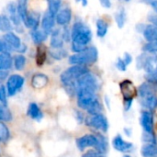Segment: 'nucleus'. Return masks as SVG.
Wrapping results in <instances>:
<instances>
[{
    "label": "nucleus",
    "mask_w": 157,
    "mask_h": 157,
    "mask_svg": "<svg viewBox=\"0 0 157 157\" xmlns=\"http://www.w3.org/2000/svg\"><path fill=\"white\" fill-rule=\"evenodd\" d=\"M88 72L89 70L86 65H72L62 73L61 82L69 95L73 96L76 93V80Z\"/></svg>",
    "instance_id": "obj_1"
},
{
    "label": "nucleus",
    "mask_w": 157,
    "mask_h": 157,
    "mask_svg": "<svg viewBox=\"0 0 157 157\" xmlns=\"http://www.w3.org/2000/svg\"><path fill=\"white\" fill-rule=\"evenodd\" d=\"M92 40V31L83 21H75L71 29V42L87 47Z\"/></svg>",
    "instance_id": "obj_2"
},
{
    "label": "nucleus",
    "mask_w": 157,
    "mask_h": 157,
    "mask_svg": "<svg viewBox=\"0 0 157 157\" xmlns=\"http://www.w3.org/2000/svg\"><path fill=\"white\" fill-rule=\"evenodd\" d=\"M98 52L94 46H87L83 52L75 53L71 55L68 59V62L72 65H87L92 64L98 61Z\"/></svg>",
    "instance_id": "obj_3"
},
{
    "label": "nucleus",
    "mask_w": 157,
    "mask_h": 157,
    "mask_svg": "<svg viewBox=\"0 0 157 157\" xmlns=\"http://www.w3.org/2000/svg\"><path fill=\"white\" fill-rule=\"evenodd\" d=\"M157 65V54L144 52L136 58V68L144 70L146 74L152 72Z\"/></svg>",
    "instance_id": "obj_4"
},
{
    "label": "nucleus",
    "mask_w": 157,
    "mask_h": 157,
    "mask_svg": "<svg viewBox=\"0 0 157 157\" xmlns=\"http://www.w3.org/2000/svg\"><path fill=\"white\" fill-rule=\"evenodd\" d=\"M75 86H76V90L77 89H89V90H93L97 92L99 86V83H98L97 76L93 75L92 73L88 72L76 80Z\"/></svg>",
    "instance_id": "obj_5"
},
{
    "label": "nucleus",
    "mask_w": 157,
    "mask_h": 157,
    "mask_svg": "<svg viewBox=\"0 0 157 157\" xmlns=\"http://www.w3.org/2000/svg\"><path fill=\"white\" fill-rule=\"evenodd\" d=\"M85 121L88 127H91V128L98 130V131H100L102 132H107L109 130L108 119L103 114L89 115L86 119Z\"/></svg>",
    "instance_id": "obj_6"
},
{
    "label": "nucleus",
    "mask_w": 157,
    "mask_h": 157,
    "mask_svg": "<svg viewBox=\"0 0 157 157\" xmlns=\"http://www.w3.org/2000/svg\"><path fill=\"white\" fill-rule=\"evenodd\" d=\"M25 79L19 75H12L8 77L6 82V92L9 96L16 95L23 86Z\"/></svg>",
    "instance_id": "obj_7"
},
{
    "label": "nucleus",
    "mask_w": 157,
    "mask_h": 157,
    "mask_svg": "<svg viewBox=\"0 0 157 157\" xmlns=\"http://www.w3.org/2000/svg\"><path fill=\"white\" fill-rule=\"evenodd\" d=\"M140 123H141V126H142L143 130L144 131V132L154 133L155 121H154V116L151 111L144 110L141 113Z\"/></svg>",
    "instance_id": "obj_8"
},
{
    "label": "nucleus",
    "mask_w": 157,
    "mask_h": 157,
    "mask_svg": "<svg viewBox=\"0 0 157 157\" xmlns=\"http://www.w3.org/2000/svg\"><path fill=\"white\" fill-rule=\"evenodd\" d=\"M98 136L94 134H86L76 140V145L78 149L81 151H84L85 149L89 148V147L96 148V146L98 145Z\"/></svg>",
    "instance_id": "obj_9"
},
{
    "label": "nucleus",
    "mask_w": 157,
    "mask_h": 157,
    "mask_svg": "<svg viewBox=\"0 0 157 157\" xmlns=\"http://www.w3.org/2000/svg\"><path fill=\"white\" fill-rule=\"evenodd\" d=\"M55 24H56L55 17L52 16V14H50L48 11H46L42 15L41 19H40V27H41V29L44 32H46L48 35H51V33L54 29Z\"/></svg>",
    "instance_id": "obj_10"
},
{
    "label": "nucleus",
    "mask_w": 157,
    "mask_h": 157,
    "mask_svg": "<svg viewBox=\"0 0 157 157\" xmlns=\"http://www.w3.org/2000/svg\"><path fill=\"white\" fill-rule=\"evenodd\" d=\"M112 145L114 147L115 150H117L120 153H128L130 152L132 148H133V144L130 142H126L124 141V139L122 138L121 135L118 134L116 135L113 140H112Z\"/></svg>",
    "instance_id": "obj_11"
},
{
    "label": "nucleus",
    "mask_w": 157,
    "mask_h": 157,
    "mask_svg": "<svg viewBox=\"0 0 157 157\" xmlns=\"http://www.w3.org/2000/svg\"><path fill=\"white\" fill-rule=\"evenodd\" d=\"M40 19H41V17L40 13L35 12V11H29L28 16L25 21L23 22V24L25 25L26 28L29 29L30 30H35L39 29L40 25Z\"/></svg>",
    "instance_id": "obj_12"
},
{
    "label": "nucleus",
    "mask_w": 157,
    "mask_h": 157,
    "mask_svg": "<svg viewBox=\"0 0 157 157\" xmlns=\"http://www.w3.org/2000/svg\"><path fill=\"white\" fill-rule=\"evenodd\" d=\"M72 20V10L70 7H63L59 10L55 16V21L59 26H68Z\"/></svg>",
    "instance_id": "obj_13"
},
{
    "label": "nucleus",
    "mask_w": 157,
    "mask_h": 157,
    "mask_svg": "<svg viewBox=\"0 0 157 157\" xmlns=\"http://www.w3.org/2000/svg\"><path fill=\"white\" fill-rule=\"evenodd\" d=\"M3 40L13 49V51H17L19 46L21 45V40L20 38L14 32L12 31H9V32H6L4 34L3 36Z\"/></svg>",
    "instance_id": "obj_14"
},
{
    "label": "nucleus",
    "mask_w": 157,
    "mask_h": 157,
    "mask_svg": "<svg viewBox=\"0 0 157 157\" xmlns=\"http://www.w3.org/2000/svg\"><path fill=\"white\" fill-rule=\"evenodd\" d=\"M63 40L62 37L61 30L59 29H54L53 31L51 33V47L53 50H58V49H63Z\"/></svg>",
    "instance_id": "obj_15"
},
{
    "label": "nucleus",
    "mask_w": 157,
    "mask_h": 157,
    "mask_svg": "<svg viewBox=\"0 0 157 157\" xmlns=\"http://www.w3.org/2000/svg\"><path fill=\"white\" fill-rule=\"evenodd\" d=\"M121 90L123 95V98H133V95L135 94V87L133 84L130 80H124L121 83Z\"/></svg>",
    "instance_id": "obj_16"
},
{
    "label": "nucleus",
    "mask_w": 157,
    "mask_h": 157,
    "mask_svg": "<svg viewBox=\"0 0 157 157\" xmlns=\"http://www.w3.org/2000/svg\"><path fill=\"white\" fill-rule=\"evenodd\" d=\"M140 103L144 108L147 109L149 111L155 110L157 109V96L155 94L149 95L144 98H141Z\"/></svg>",
    "instance_id": "obj_17"
},
{
    "label": "nucleus",
    "mask_w": 157,
    "mask_h": 157,
    "mask_svg": "<svg viewBox=\"0 0 157 157\" xmlns=\"http://www.w3.org/2000/svg\"><path fill=\"white\" fill-rule=\"evenodd\" d=\"M144 39L147 42H156L157 41V27L151 25H146L143 31Z\"/></svg>",
    "instance_id": "obj_18"
},
{
    "label": "nucleus",
    "mask_w": 157,
    "mask_h": 157,
    "mask_svg": "<svg viewBox=\"0 0 157 157\" xmlns=\"http://www.w3.org/2000/svg\"><path fill=\"white\" fill-rule=\"evenodd\" d=\"M48 36L49 35L46 32H44L42 29H37L35 30H30L31 40L36 45L42 44L48 39Z\"/></svg>",
    "instance_id": "obj_19"
},
{
    "label": "nucleus",
    "mask_w": 157,
    "mask_h": 157,
    "mask_svg": "<svg viewBox=\"0 0 157 157\" xmlns=\"http://www.w3.org/2000/svg\"><path fill=\"white\" fill-rule=\"evenodd\" d=\"M13 65V58L9 52L0 53V71H7Z\"/></svg>",
    "instance_id": "obj_20"
},
{
    "label": "nucleus",
    "mask_w": 157,
    "mask_h": 157,
    "mask_svg": "<svg viewBox=\"0 0 157 157\" xmlns=\"http://www.w3.org/2000/svg\"><path fill=\"white\" fill-rule=\"evenodd\" d=\"M28 115L35 121H40L43 118L42 111L40 110V107L36 103H30L28 108Z\"/></svg>",
    "instance_id": "obj_21"
},
{
    "label": "nucleus",
    "mask_w": 157,
    "mask_h": 157,
    "mask_svg": "<svg viewBox=\"0 0 157 157\" xmlns=\"http://www.w3.org/2000/svg\"><path fill=\"white\" fill-rule=\"evenodd\" d=\"M28 4H29V0H17V13L21 18L22 23L25 21L29 13Z\"/></svg>",
    "instance_id": "obj_22"
},
{
    "label": "nucleus",
    "mask_w": 157,
    "mask_h": 157,
    "mask_svg": "<svg viewBox=\"0 0 157 157\" xmlns=\"http://www.w3.org/2000/svg\"><path fill=\"white\" fill-rule=\"evenodd\" d=\"M141 155L143 157H157V144H144L141 148Z\"/></svg>",
    "instance_id": "obj_23"
},
{
    "label": "nucleus",
    "mask_w": 157,
    "mask_h": 157,
    "mask_svg": "<svg viewBox=\"0 0 157 157\" xmlns=\"http://www.w3.org/2000/svg\"><path fill=\"white\" fill-rule=\"evenodd\" d=\"M152 94H155V89H154L153 85H151L148 82L143 83L138 88V96H139L140 99L144 98H145V97H147L149 95H152Z\"/></svg>",
    "instance_id": "obj_24"
},
{
    "label": "nucleus",
    "mask_w": 157,
    "mask_h": 157,
    "mask_svg": "<svg viewBox=\"0 0 157 157\" xmlns=\"http://www.w3.org/2000/svg\"><path fill=\"white\" fill-rule=\"evenodd\" d=\"M48 81H49V79H48L47 75H45L43 74H36L33 75V77L31 79V84L35 88H41L46 86Z\"/></svg>",
    "instance_id": "obj_25"
},
{
    "label": "nucleus",
    "mask_w": 157,
    "mask_h": 157,
    "mask_svg": "<svg viewBox=\"0 0 157 157\" xmlns=\"http://www.w3.org/2000/svg\"><path fill=\"white\" fill-rule=\"evenodd\" d=\"M14 26L12 25L9 17H7L6 15L1 14L0 15V31L6 33L9 31H12Z\"/></svg>",
    "instance_id": "obj_26"
},
{
    "label": "nucleus",
    "mask_w": 157,
    "mask_h": 157,
    "mask_svg": "<svg viewBox=\"0 0 157 157\" xmlns=\"http://www.w3.org/2000/svg\"><path fill=\"white\" fill-rule=\"evenodd\" d=\"M97 26V35L98 38H104L109 30V24L103 18H98L96 23Z\"/></svg>",
    "instance_id": "obj_27"
},
{
    "label": "nucleus",
    "mask_w": 157,
    "mask_h": 157,
    "mask_svg": "<svg viewBox=\"0 0 157 157\" xmlns=\"http://www.w3.org/2000/svg\"><path fill=\"white\" fill-rule=\"evenodd\" d=\"M46 56H47L46 47L43 44L38 45L37 51H36V63H37V65L41 66L46 61Z\"/></svg>",
    "instance_id": "obj_28"
},
{
    "label": "nucleus",
    "mask_w": 157,
    "mask_h": 157,
    "mask_svg": "<svg viewBox=\"0 0 157 157\" xmlns=\"http://www.w3.org/2000/svg\"><path fill=\"white\" fill-rule=\"evenodd\" d=\"M126 20H127V15H126V11L123 7L120 8L116 14H115V21L118 25V27L120 29H122L126 23Z\"/></svg>",
    "instance_id": "obj_29"
},
{
    "label": "nucleus",
    "mask_w": 157,
    "mask_h": 157,
    "mask_svg": "<svg viewBox=\"0 0 157 157\" xmlns=\"http://www.w3.org/2000/svg\"><path fill=\"white\" fill-rule=\"evenodd\" d=\"M27 63V59L23 54H17L13 57V65L16 70L21 71L24 69L25 65Z\"/></svg>",
    "instance_id": "obj_30"
},
{
    "label": "nucleus",
    "mask_w": 157,
    "mask_h": 157,
    "mask_svg": "<svg viewBox=\"0 0 157 157\" xmlns=\"http://www.w3.org/2000/svg\"><path fill=\"white\" fill-rule=\"evenodd\" d=\"M97 136L98 139V143L95 149L98 154H105L108 151V141L106 137L102 134H98Z\"/></svg>",
    "instance_id": "obj_31"
},
{
    "label": "nucleus",
    "mask_w": 157,
    "mask_h": 157,
    "mask_svg": "<svg viewBox=\"0 0 157 157\" xmlns=\"http://www.w3.org/2000/svg\"><path fill=\"white\" fill-rule=\"evenodd\" d=\"M48 12L52 16H56L62 6V0H48Z\"/></svg>",
    "instance_id": "obj_32"
},
{
    "label": "nucleus",
    "mask_w": 157,
    "mask_h": 157,
    "mask_svg": "<svg viewBox=\"0 0 157 157\" xmlns=\"http://www.w3.org/2000/svg\"><path fill=\"white\" fill-rule=\"evenodd\" d=\"M12 120V114L6 106L0 105V121H10Z\"/></svg>",
    "instance_id": "obj_33"
},
{
    "label": "nucleus",
    "mask_w": 157,
    "mask_h": 157,
    "mask_svg": "<svg viewBox=\"0 0 157 157\" xmlns=\"http://www.w3.org/2000/svg\"><path fill=\"white\" fill-rule=\"evenodd\" d=\"M9 135L10 133L7 126L3 121H0V142L2 143L7 142V140L9 139Z\"/></svg>",
    "instance_id": "obj_34"
},
{
    "label": "nucleus",
    "mask_w": 157,
    "mask_h": 157,
    "mask_svg": "<svg viewBox=\"0 0 157 157\" xmlns=\"http://www.w3.org/2000/svg\"><path fill=\"white\" fill-rule=\"evenodd\" d=\"M50 54L55 60H62V59L66 57L67 52L63 49H58V50H53L52 49V51H51Z\"/></svg>",
    "instance_id": "obj_35"
},
{
    "label": "nucleus",
    "mask_w": 157,
    "mask_h": 157,
    "mask_svg": "<svg viewBox=\"0 0 157 157\" xmlns=\"http://www.w3.org/2000/svg\"><path fill=\"white\" fill-rule=\"evenodd\" d=\"M145 78H146V81L148 83H150L151 85H153V86L157 85V65L152 72L146 74Z\"/></svg>",
    "instance_id": "obj_36"
},
{
    "label": "nucleus",
    "mask_w": 157,
    "mask_h": 157,
    "mask_svg": "<svg viewBox=\"0 0 157 157\" xmlns=\"http://www.w3.org/2000/svg\"><path fill=\"white\" fill-rule=\"evenodd\" d=\"M143 142H144L145 144H157V140L155 135L154 133H148V132H144L143 133L142 136Z\"/></svg>",
    "instance_id": "obj_37"
},
{
    "label": "nucleus",
    "mask_w": 157,
    "mask_h": 157,
    "mask_svg": "<svg viewBox=\"0 0 157 157\" xmlns=\"http://www.w3.org/2000/svg\"><path fill=\"white\" fill-rule=\"evenodd\" d=\"M143 51L146 52L156 53L157 54V41L156 42H147L143 47Z\"/></svg>",
    "instance_id": "obj_38"
},
{
    "label": "nucleus",
    "mask_w": 157,
    "mask_h": 157,
    "mask_svg": "<svg viewBox=\"0 0 157 157\" xmlns=\"http://www.w3.org/2000/svg\"><path fill=\"white\" fill-rule=\"evenodd\" d=\"M61 33H62L63 41H66V42L71 41V29L68 28V26H64L63 29L61 30Z\"/></svg>",
    "instance_id": "obj_39"
},
{
    "label": "nucleus",
    "mask_w": 157,
    "mask_h": 157,
    "mask_svg": "<svg viewBox=\"0 0 157 157\" xmlns=\"http://www.w3.org/2000/svg\"><path fill=\"white\" fill-rule=\"evenodd\" d=\"M0 103L4 106H6L7 104V98H6V86L0 85Z\"/></svg>",
    "instance_id": "obj_40"
},
{
    "label": "nucleus",
    "mask_w": 157,
    "mask_h": 157,
    "mask_svg": "<svg viewBox=\"0 0 157 157\" xmlns=\"http://www.w3.org/2000/svg\"><path fill=\"white\" fill-rule=\"evenodd\" d=\"M13 51V49L2 39L0 40V53H3V52H11Z\"/></svg>",
    "instance_id": "obj_41"
},
{
    "label": "nucleus",
    "mask_w": 157,
    "mask_h": 157,
    "mask_svg": "<svg viewBox=\"0 0 157 157\" xmlns=\"http://www.w3.org/2000/svg\"><path fill=\"white\" fill-rule=\"evenodd\" d=\"M116 67H117V69L119 71H121V72H125L127 70V64L124 63V61H123L122 58H118L117 59Z\"/></svg>",
    "instance_id": "obj_42"
},
{
    "label": "nucleus",
    "mask_w": 157,
    "mask_h": 157,
    "mask_svg": "<svg viewBox=\"0 0 157 157\" xmlns=\"http://www.w3.org/2000/svg\"><path fill=\"white\" fill-rule=\"evenodd\" d=\"M6 10L9 15H13L17 13V4L15 2H9L6 6Z\"/></svg>",
    "instance_id": "obj_43"
},
{
    "label": "nucleus",
    "mask_w": 157,
    "mask_h": 157,
    "mask_svg": "<svg viewBox=\"0 0 157 157\" xmlns=\"http://www.w3.org/2000/svg\"><path fill=\"white\" fill-rule=\"evenodd\" d=\"M132 102H133V98H126L124 99L123 103H124V110L125 111H129L132 106Z\"/></svg>",
    "instance_id": "obj_44"
},
{
    "label": "nucleus",
    "mask_w": 157,
    "mask_h": 157,
    "mask_svg": "<svg viewBox=\"0 0 157 157\" xmlns=\"http://www.w3.org/2000/svg\"><path fill=\"white\" fill-rule=\"evenodd\" d=\"M123 61H124V63L127 64V66L129 65V64H131L132 63V56L129 53V52H125L124 53V56H123Z\"/></svg>",
    "instance_id": "obj_45"
},
{
    "label": "nucleus",
    "mask_w": 157,
    "mask_h": 157,
    "mask_svg": "<svg viewBox=\"0 0 157 157\" xmlns=\"http://www.w3.org/2000/svg\"><path fill=\"white\" fill-rule=\"evenodd\" d=\"M98 153L95 150H89L87 152H86L82 157H98Z\"/></svg>",
    "instance_id": "obj_46"
},
{
    "label": "nucleus",
    "mask_w": 157,
    "mask_h": 157,
    "mask_svg": "<svg viewBox=\"0 0 157 157\" xmlns=\"http://www.w3.org/2000/svg\"><path fill=\"white\" fill-rule=\"evenodd\" d=\"M27 49H28L27 45H26L24 42H22V43H21V45L19 46V48H18L16 52H18L19 54H23V53H25V52H27Z\"/></svg>",
    "instance_id": "obj_47"
},
{
    "label": "nucleus",
    "mask_w": 157,
    "mask_h": 157,
    "mask_svg": "<svg viewBox=\"0 0 157 157\" xmlns=\"http://www.w3.org/2000/svg\"><path fill=\"white\" fill-rule=\"evenodd\" d=\"M99 3L104 8H110L111 7V1L110 0H99Z\"/></svg>",
    "instance_id": "obj_48"
},
{
    "label": "nucleus",
    "mask_w": 157,
    "mask_h": 157,
    "mask_svg": "<svg viewBox=\"0 0 157 157\" xmlns=\"http://www.w3.org/2000/svg\"><path fill=\"white\" fill-rule=\"evenodd\" d=\"M148 20L153 24L154 26L157 27V15H150L148 16Z\"/></svg>",
    "instance_id": "obj_49"
},
{
    "label": "nucleus",
    "mask_w": 157,
    "mask_h": 157,
    "mask_svg": "<svg viewBox=\"0 0 157 157\" xmlns=\"http://www.w3.org/2000/svg\"><path fill=\"white\" fill-rule=\"evenodd\" d=\"M145 26H146V25H144V24H138V25L136 26V29H137L138 31H140V32L143 33V31H144Z\"/></svg>",
    "instance_id": "obj_50"
},
{
    "label": "nucleus",
    "mask_w": 157,
    "mask_h": 157,
    "mask_svg": "<svg viewBox=\"0 0 157 157\" xmlns=\"http://www.w3.org/2000/svg\"><path fill=\"white\" fill-rule=\"evenodd\" d=\"M150 5H151V6L153 7V9H154L155 11V13L157 14V0H155V1H153V2H152V3H151Z\"/></svg>",
    "instance_id": "obj_51"
},
{
    "label": "nucleus",
    "mask_w": 157,
    "mask_h": 157,
    "mask_svg": "<svg viewBox=\"0 0 157 157\" xmlns=\"http://www.w3.org/2000/svg\"><path fill=\"white\" fill-rule=\"evenodd\" d=\"M76 2H81L83 6H86L87 5V0H75Z\"/></svg>",
    "instance_id": "obj_52"
},
{
    "label": "nucleus",
    "mask_w": 157,
    "mask_h": 157,
    "mask_svg": "<svg viewBox=\"0 0 157 157\" xmlns=\"http://www.w3.org/2000/svg\"><path fill=\"white\" fill-rule=\"evenodd\" d=\"M153 1H155V0H143V2H144V3H146V4H151Z\"/></svg>",
    "instance_id": "obj_53"
},
{
    "label": "nucleus",
    "mask_w": 157,
    "mask_h": 157,
    "mask_svg": "<svg viewBox=\"0 0 157 157\" xmlns=\"http://www.w3.org/2000/svg\"><path fill=\"white\" fill-rule=\"evenodd\" d=\"M123 157H132V156H131V155H124Z\"/></svg>",
    "instance_id": "obj_54"
},
{
    "label": "nucleus",
    "mask_w": 157,
    "mask_h": 157,
    "mask_svg": "<svg viewBox=\"0 0 157 157\" xmlns=\"http://www.w3.org/2000/svg\"><path fill=\"white\" fill-rule=\"evenodd\" d=\"M122 1H124V2H130V1H132V0H122Z\"/></svg>",
    "instance_id": "obj_55"
},
{
    "label": "nucleus",
    "mask_w": 157,
    "mask_h": 157,
    "mask_svg": "<svg viewBox=\"0 0 157 157\" xmlns=\"http://www.w3.org/2000/svg\"><path fill=\"white\" fill-rule=\"evenodd\" d=\"M98 157H103V156H98Z\"/></svg>",
    "instance_id": "obj_56"
},
{
    "label": "nucleus",
    "mask_w": 157,
    "mask_h": 157,
    "mask_svg": "<svg viewBox=\"0 0 157 157\" xmlns=\"http://www.w3.org/2000/svg\"><path fill=\"white\" fill-rule=\"evenodd\" d=\"M46 1H48V0H46Z\"/></svg>",
    "instance_id": "obj_57"
}]
</instances>
